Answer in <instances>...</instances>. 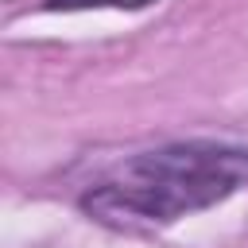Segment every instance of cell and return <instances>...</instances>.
Returning <instances> with one entry per match:
<instances>
[{
    "instance_id": "obj_2",
    "label": "cell",
    "mask_w": 248,
    "mask_h": 248,
    "mask_svg": "<svg viewBox=\"0 0 248 248\" xmlns=\"http://www.w3.org/2000/svg\"><path fill=\"white\" fill-rule=\"evenodd\" d=\"M147 4H155V0H43V8H50V12H81V8H128V12H136V8H147Z\"/></svg>"
},
{
    "instance_id": "obj_1",
    "label": "cell",
    "mask_w": 248,
    "mask_h": 248,
    "mask_svg": "<svg viewBox=\"0 0 248 248\" xmlns=\"http://www.w3.org/2000/svg\"><path fill=\"white\" fill-rule=\"evenodd\" d=\"M248 186V147L182 140L128 155L78 202L101 225H170Z\"/></svg>"
}]
</instances>
